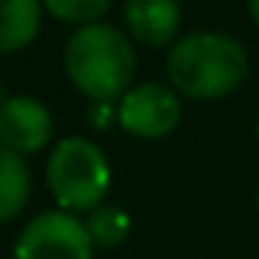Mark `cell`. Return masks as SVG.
Masks as SVG:
<instances>
[{"label": "cell", "mask_w": 259, "mask_h": 259, "mask_svg": "<svg viewBox=\"0 0 259 259\" xmlns=\"http://www.w3.org/2000/svg\"><path fill=\"white\" fill-rule=\"evenodd\" d=\"M247 7H250V16H253V22L259 25V0H247Z\"/></svg>", "instance_id": "13"}, {"label": "cell", "mask_w": 259, "mask_h": 259, "mask_svg": "<svg viewBox=\"0 0 259 259\" xmlns=\"http://www.w3.org/2000/svg\"><path fill=\"white\" fill-rule=\"evenodd\" d=\"M256 204H259V189H256Z\"/></svg>", "instance_id": "14"}, {"label": "cell", "mask_w": 259, "mask_h": 259, "mask_svg": "<svg viewBox=\"0 0 259 259\" xmlns=\"http://www.w3.org/2000/svg\"><path fill=\"white\" fill-rule=\"evenodd\" d=\"M110 116H113V110H110L107 101H95V107L89 110V122H92L95 128H107V125H110Z\"/></svg>", "instance_id": "12"}, {"label": "cell", "mask_w": 259, "mask_h": 259, "mask_svg": "<svg viewBox=\"0 0 259 259\" xmlns=\"http://www.w3.org/2000/svg\"><path fill=\"white\" fill-rule=\"evenodd\" d=\"M40 31V0H0V55L25 49Z\"/></svg>", "instance_id": "8"}, {"label": "cell", "mask_w": 259, "mask_h": 259, "mask_svg": "<svg viewBox=\"0 0 259 259\" xmlns=\"http://www.w3.org/2000/svg\"><path fill=\"white\" fill-rule=\"evenodd\" d=\"M64 67L70 82L89 95L92 101H113L125 95L135 76V49L125 40L122 31L113 25H85L79 28L67 49H64Z\"/></svg>", "instance_id": "2"}, {"label": "cell", "mask_w": 259, "mask_h": 259, "mask_svg": "<svg viewBox=\"0 0 259 259\" xmlns=\"http://www.w3.org/2000/svg\"><path fill=\"white\" fill-rule=\"evenodd\" d=\"M85 229H89V238H92L95 247L113 250V247H119L128 238L132 220H128V213L122 207H116V204H101V207H95L89 213Z\"/></svg>", "instance_id": "10"}, {"label": "cell", "mask_w": 259, "mask_h": 259, "mask_svg": "<svg viewBox=\"0 0 259 259\" xmlns=\"http://www.w3.org/2000/svg\"><path fill=\"white\" fill-rule=\"evenodd\" d=\"M113 0H43V7L58 19V22H70V25H95Z\"/></svg>", "instance_id": "11"}, {"label": "cell", "mask_w": 259, "mask_h": 259, "mask_svg": "<svg viewBox=\"0 0 259 259\" xmlns=\"http://www.w3.org/2000/svg\"><path fill=\"white\" fill-rule=\"evenodd\" d=\"M168 76L186 98L213 101L244 82L247 52L229 34H189L168 52Z\"/></svg>", "instance_id": "1"}, {"label": "cell", "mask_w": 259, "mask_h": 259, "mask_svg": "<svg viewBox=\"0 0 259 259\" xmlns=\"http://www.w3.org/2000/svg\"><path fill=\"white\" fill-rule=\"evenodd\" d=\"M180 113H183L180 98L168 85L144 82L122 95L116 119L128 135L144 138V141H159L180 125Z\"/></svg>", "instance_id": "5"}, {"label": "cell", "mask_w": 259, "mask_h": 259, "mask_svg": "<svg viewBox=\"0 0 259 259\" xmlns=\"http://www.w3.org/2000/svg\"><path fill=\"white\" fill-rule=\"evenodd\" d=\"M31 198V171L25 159L7 147H0V223H10L22 213Z\"/></svg>", "instance_id": "9"}, {"label": "cell", "mask_w": 259, "mask_h": 259, "mask_svg": "<svg viewBox=\"0 0 259 259\" xmlns=\"http://www.w3.org/2000/svg\"><path fill=\"white\" fill-rule=\"evenodd\" d=\"M92 238L82 220L67 210L34 217L16 244V259H92Z\"/></svg>", "instance_id": "4"}, {"label": "cell", "mask_w": 259, "mask_h": 259, "mask_svg": "<svg viewBox=\"0 0 259 259\" xmlns=\"http://www.w3.org/2000/svg\"><path fill=\"white\" fill-rule=\"evenodd\" d=\"M52 138V116L49 110L28 95L0 101V147L19 156L37 153Z\"/></svg>", "instance_id": "6"}, {"label": "cell", "mask_w": 259, "mask_h": 259, "mask_svg": "<svg viewBox=\"0 0 259 259\" xmlns=\"http://www.w3.org/2000/svg\"><path fill=\"white\" fill-rule=\"evenodd\" d=\"M125 25L135 40L147 46H165L180 28L177 0H125Z\"/></svg>", "instance_id": "7"}, {"label": "cell", "mask_w": 259, "mask_h": 259, "mask_svg": "<svg viewBox=\"0 0 259 259\" xmlns=\"http://www.w3.org/2000/svg\"><path fill=\"white\" fill-rule=\"evenodd\" d=\"M49 189L61 210H95L110 189L107 156L85 138H67L52 150L46 165Z\"/></svg>", "instance_id": "3"}, {"label": "cell", "mask_w": 259, "mask_h": 259, "mask_svg": "<svg viewBox=\"0 0 259 259\" xmlns=\"http://www.w3.org/2000/svg\"><path fill=\"white\" fill-rule=\"evenodd\" d=\"M256 135H259V122H256Z\"/></svg>", "instance_id": "15"}]
</instances>
